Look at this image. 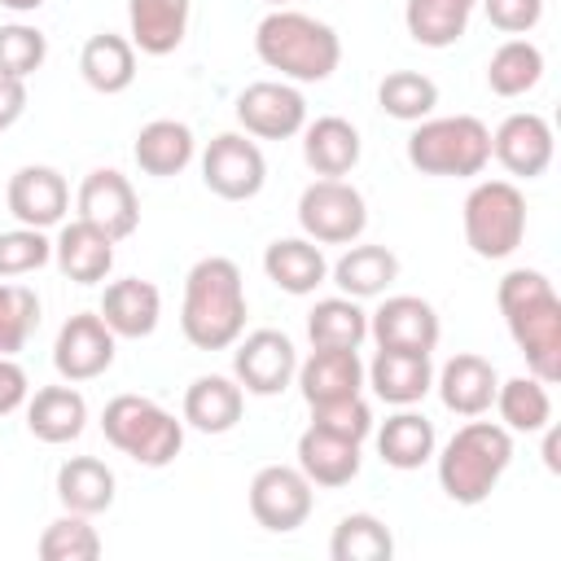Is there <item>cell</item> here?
<instances>
[{
    "mask_svg": "<svg viewBox=\"0 0 561 561\" xmlns=\"http://www.w3.org/2000/svg\"><path fill=\"white\" fill-rule=\"evenodd\" d=\"M9 215L26 228H53L70 210V184L57 167H18L4 188Z\"/></svg>",
    "mask_w": 561,
    "mask_h": 561,
    "instance_id": "e0dca14e",
    "label": "cell"
},
{
    "mask_svg": "<svg viewBox=\"0 0 561 561\" xmlns=\"http://www.w3.org/2000/svg\"><path fill=\"white\" fill-rule=\"evenodd\" d=\"M267 180L263 149L245 131H219L202 153V184L224 202H250L259 197Z\"/></svg>",
    "mask_w": 561,
    "mask_h": 561,
    "instance_id": "9c48e42d",
    "label": "cell"
},
{
    "mask_svg": "<svg viewBox=\"0 0 561 561\" xmlns=\"http://www.w3.org/2000/svg\"><path fill=\"white\" fill-rule=\"evenodd\" d=\"M408 162L421 175H482L491 162V131L473 114H447V118H421L408 136Z\"/></svg>",
    "mask_w": 561,
    "mask_h": 561,
    "instance_id": "8992f818",
    "label": "cell"
},
{
    "mask_svg": "<svg viewBox=\"0 0 561 561\" xmlns=\"http://www.w3.org/2000/svg\"><path fill=\"white\" fill-rule=\"evenodd\" d=\"M543 79V53L530 39H504L486 61V88L495 96H526Z\"/></svg>",
    "mask_w": 561,
    "mask_h": 561,
    "instance_id": "8d00e7d4",
    "label": "cell"
},
{
    "mask_svg": "<svg viewBox=\"0 0 561 561\" xmlns=\"http://www.w3.org/2000/svg\"><path fill=\"white\" fill-rule=\"evenodd\" d=\"M495 408H500V425L517 430V434H539L543 425H552V399L548 386L539 377H508L495 386Z\"/></svg>",
    "mask_w": 561,
    "mask_h": 561,
    "instance_id": "d590c367",
    "label": "cell"
},
{
    "mask_svg": "<svg viewBox=\"0 0 561 561\" xmlns=\"http://www.w3.org/2000/svg\"><path fill=\"white\" fill-rule=\"evenodd\" d=\"M298 469L307 473L311 486H346L359 473V443L307 425L298 438Z\"/></svg>",
    "mask_w": 561,
    "mask_h": 561,
    "instance_id": "83f0119b",
    "label": "cell"
},
{
    "mask_svg": "<svg viewBox=\"0 0 561 561\" xmlns=\"http://www.w3.org/2000/svg\"><path fill=\"white\" fill-rule=\"evenodd\" d=\"M79 219L101 228L110 241L131 237L136 224H140V202H136L131 180L123 171H114V167L88 171L83 184H79Z\"/></svg>",
    "mask_w": 561,
    "mask_h": 561,
    "instance_id": "5bb4252c",
    "label": "cell"
},
{
    "mask_svg": "<svg viewBox=\"0 0 561 561\" xmlns=\"http://www.w3.org/2000/svg\"><path fill=\"white\" fill-rule=\"evenodd\" d=\"M491 158H495L508 175H517V180L543 175L548 162H552V127H548V118H543V114H530V110L508 114V118L491 131Z\"/></svg>",
    "mask_w": 561,
    "mask_h": 561,
    "instance_id": "2e32d148",
    "label": "cell"
},
{
    "mask_svg": "<svg viewBox=\"0 0 561 561\" xmlns=\"http://www.w3.org/2000/svg\"><path fill=\"white\" fill-rule=\"evenodd\" d=\"M377 451L390 469H421L434 456V421H425L412 408H399L394 416H386V425L377 430Z\"/></svg>",
    "mask_w": 561,
    "mask_h": 561,
    "instance_id": "d6a6232c",
    "label": "cell"
},
{
    "mask_svg": "<svg viewBox=\"0 0 561 561\" xmlns=\"http://www.w3.org/2000/svg\"><path fill=\"white\" fill-rule=\"evenodd\" d=\"M180 329L197 351H228L245 333V280L224 254H206L184 276Z\"/></svg>",
    "mask_w": 561,
    "mask_h": 561,
    "instance_id": "7a4b0ae2",
    "label": "cell"
},
{
    "mask_svg": "<svg viewBox=\"0 0 561 561\" xmlns=\"http://www.w3.org/2000/svg\"><path fill=\"white\" fill-rule=\"evenodd\" d=\"M83 425H88V403L75 386H44L26 399V430L48 447L75 443Z\"/></svg>",
    "mask_w": 561,
    "mask_h": 561,
    "instance_id": "cb8c5ba5",
    "label": "cell"
},
{
    "mask_svg": "<svg viewBox=\"0 0 561 561\" xmlns=\"http://www.w3.org/2000/svg\"><path fill=\"white\" fill-rule=\"evenodd\" d=\"M434 386H438V399H443L447 412H456V416H482L495 403L500 377H495V364L491 359H482L473 351H460V355H451L438 368V381Z\"/></svg>",
    "mask_w": 561,
    "mask_h": 561,
    "instance_id": "ffe728a7",
    "label": "cell"
},
{
    "mask_svg": "<svg viewBox=\"0 0 561 561\" xmlns=\"http://www.w3.org/2000/svg\"><path fill=\"white\" fill-rule=\"evenodd\" d=\"M53 259H57V267H61L66 280H75V285H96V280H105L110 267H114V241H110L101 228H92L88 219H75V224H66V228L57 232Z\"/></svg>",
    "mask_w": 561,
    "mask_h": 561,
    "instance_id": "7402d4cb",
    "label": "cell"
},
{
    "mask_svg": "<svg viewBox=\"0 0 561 561\" xmlns=\"http://www.w3.org/2000/svg\"><path fill=\"white\" fill-rule=\"evenodd\" d=\"M26 114V79L0 75V131H9Z\"/></svg>",
    "mask_w": 561,
    "mask_h": 561,
    "instance_id": "7dc6e473",
    "label": "cell"
},
{
    "mask_svg": "<svg viewBox=\"0 0 561 561\" xmlns=\"http://www.w3.org/2000/svg\"><path fill=\"white\" fill-rule=\"evenodd\" d=\"M368 333H373V342L386 346V351H421V355H430V351L438 346L443 324H438V311H434L425 298H416V294H394V298H386V302L368 316Z\"/></svg>",
    "mask_w": 561,
    "mask_h": 561,
    "instance_id": "9a60e30c",
    "label": "cell"
},
{
    "mask_svg": "<svg viewBox=\"0 0 561 561\" xmlns=\"http://www.w3.org/2000/svg\"><path fill=\"white\" fill-rule=\"evenodd\" d=\"M394 276H399V259L386 245H351L333 263V285L346 298H377L394 285Z\"/></svg>",
    "mask_w": 561,
    "mask_h": 561,
    "instance_id": "1f68e13d",
    "label": "cell"
},
{
    "mask_svg": "<svg viewBox=\"0 0 561 561\" xmlns=\"http://www.w3.org/2000/svg\"><path fill=\"white\" fill-rule=\"evenodd\" d=\"M0 4H4V9H13V13H35L44 0H0Z\"/></svg>",
    "mask_w": 561,
    "mask_h": 561,
    "instance_id": "681fc988",
    "label": "cell"
},
{
    "mask_svg": "<svg viewBox=\"0 0 561 561\" xmlns=\"http://www.w3.org/2000/svg\"><path fill=\"white\" fill-rule=\"evenodd\" d=\"M114 364V333L101 311H79L53 342V368L61 381H92Z\"/></svg>",
    "mask_w": 561,
    "mask_h": 561,
    "instance_id": "4fadbf2b",
    "label": "cell"
},
{
    "mask_svg": "<svg viewBox=\"0 0 561 561\" xmlns=\"http://www.w3.org/2000/svg\"><path fill=\"white\" fill-rule=\"evenodd\" d=\"M311 482L302 469L294 465H263L250 478V517L272 530V535H289L311 517Z\"/></svg>",
    "mask_w": 561,
    "mask_h": 561,
    "instance_id": "30bf717a",
    "label": "cell"
},
{
    "mask_svg": "<svg viewBox=\"0 0 561 561\" xmlns=\"http://www.w3.org/2000/svg\"><path fill=\"white\" fill-rule=\"evenodd\" d=\"M245 412V390L232 377L206 373L184 390V421L202 434H228Z\"/></svg>",
    "mask_w": 561,
    "mask_h": 561,
    "instance_id": "f1b7e54d",
    "label": "cell"
},
{
    "mask_svg": "<svg viewBox=\"0 0 561 561\" xmlns=\"http://www.w3.org/2000/svg\"><path fill=\"white\" fill-rule=\"evenodd\" d=\"M48 259H53V241L44 237V228H26L22 224L13 232H0V280L39 272Z\"/></svg>",
    "mask_w": 561,
    "mask_h": 561,
    "instance_id": "7bdbcfd3",
    "label": "cell"
},
{
    "mask_svg": "<svg viewBox=\"0 0 561 561\" xmlns=\"http://www.w3.org/2000/svg\"><path fill=\"white\" fill-rule=\"evenodd\" d=\"M254 53L267 70H280V79L294 83H320L342 61V39L329 22L298 13V9H272L254 26Z\"/></svg>",
    "mask_w": 561,
    "mask_h": 561,
    "instance_id": "3957f363",
    "label": "cell"
},
{
    "mask_svg": "<svg viewBox=\"0 0 561 561\" xmlns=\"http://www.w3.org/2000/svg\"><path fill=\"white\" fill-rule=\"evenodd\" d=\"M193 149H197V140H193L188 123L153 118V123H145V127L136 131L131 158H136V167H140L145 175L171 180V175H180V171L193 162Z\"/></svg>",
    "mask_w": 561,
    "mask_h": 561,
    "instance_id": "4316f807",
    "label": "cell"
},
{
    "mask_svg": "<svg viewBox=\"0 0 561 561\" xmlns=\"http://www.w3.org/2000/svg\"><path fill=\"white\" fill-rule=\"evenodd\" d=\"M364 377H368V386H373V394H377L381 403L412 408V403H421V399L430 394V386H434V364H430V355H421V351H386V346H377V355H373V364L364 368Z\"/></svg>",
    "mask_w": 561,
    "mask_h": 561,
    "instance_id": "d6986e66",
    "label": "cell"
},
{
    "mask_svg": "<svg viewBox=\"0 0 561 561\" xmlns=\"http://www.w3.org/2000/svg\"><path fill=\"white\" fill-rule=\"evenodd\" d=\"M101 430L110 447H118L145 469L171 465L184 447V421H175L162 403L145 394H114L101 412Z\"/></svg>",
    "mask_w": 561,
    "mask_h": 561,
    "instance_id": "5b68a950",
    "label": "cell"
},
{
    "mask_svg": "<svg viewBox=\"0 0 561 561\" xmlns=\"http://www.w3.org/2000/svg\"><path fill=\"white\" fill-rule=\"evenodd\" d=\"M237 123L245 127V136L259 140H289L307 127V101L294 83H276V79H259L250 88L237 92Z\"/></svg>",
    "mask_w": 561,
    "mask_h": 561,
    "instance_id": "7c38bea8",
    "label": "cell"
},
{
    "mask_svg": "<svg viewBox=\"0 0 561 561\" xmlns=\"http://www.w3.org/2000/svg\"><path fill=\"white\" fill-rule=\"evenodd\" d=\"M101 535L83 513H66L44 526L39 535V561H96Z\"/></svg>",
    "mask_w": 561,
    "mask_h": 561,
    "instance_id": "ab89813d",
    "label": "cell"
},
{
    "mask_svg": "<svg viewBox=\"0 0 561 561\" xmlns=\"http://www.w3.org/2000/svg\"><path fill=\"white\" fill-rule=\"evenodd\" d=\"M232 346H237V351H232V377H237V386L250 390V394L272 399V394H280V390L294 381V373H298V351H294V342H289L280 329H254V333L237 337Z\"/></svg>",
    "mask_w": 561,
    "mask_h": 561,
    "instance_id": "8fae6325",
    "label": "cell"
},
{
    "mask_svg": "<svg viewBox=\"0 0 561 561\" xmlns=\"http://www.w3.org/2000/svg\"><path fill=\"white\" fill-rule=\"evenodd\" d=\"M359 149L364 145H359L355 123H346L337 114H324V118H316V123L302 127V158L324 180H342L346 171H355Z\"/></svg>",
    "mask_w": 561,
    "mask_h": 561,
    "instance_id": "484cf974",
    "label": "cell"
},
{
    "mask_svg": "<svg viewBox=\"0 0 561 561\" xmlns=\"http://www.w3.org/2000/svg\"><path fill=\"white\" fill-rule=\"evenodd\" d=\"M267 4H285V0H267Z\"/></svg>",
    "mask_w": 561,
    "mask_h": 561,
    "instance_id": "f907efd6",
    "label": "cell"
},
{
    "mask_svg": "<svg viewBox=\"0 0 561 561\" xmlns=\"http://www.w3.org/2000/svg\"><path fill=\"white\" fill-rule=\"evenodd\" d=\"M465 245L478 259H508L526 237V197L513 180H482L465 197Z\"/></svg>",
    "mask_w": 561,
    "mask_h": 561,
    "instance_id": "52a82bcc",
    "label": "cell"
},
{
    "mask_svg": "<svg viewBox=\"0 0 561 561\" xmlns=\"http://www.w3.org/2000/svg\"><path fill=\"white\" fill-rule=\"evenodd\" d=\"M298 390L307 399V408L316 403H333V399H351L364 386V364L359 351H342V346H311V355L298 364Z\"/></svg>",
    "mask_w": 561,
    "mask_h": 561,
    "instance_id": "ac0fdd59",
    "label": "cell"
},
{
    "mask_svg": "<svg viewBox=\"0 0 561 561\" xmlns=\"http://www.w3.org/2000/svg\"><path fill=\"white\" fill-rule=\"evenodd\" d=\"M500 316L508 324V337L526 355L530 377L543 386L561 381V298L552 280L535 267H513L495 289Z\"/></svg>",
    "mask_w": 561,
    "mask_h": 561,
    "instance_id": "6da1fadb",
    "label": "cell"
},
{
    "mask_svg": "<svg viewBox=\"0 0 561 561\" xmlns=\"http://www.w3.org/2000/svg\"><path fill=\"white\" fill-rule=\"evenodd\" d=\"M508 465H513V430L495 421H469L438 451V486L451 504L473 508L500 486Z\"/></svg>",
    "mask_w": 561,
    "mask_h": 561,
    "instance_id": "277c9868",
    "label": "cell"
},
{
    "mask_svg": "<svg viewBox=\"0 0 561 561\" xmlns=\"http://www.w3.org/2000/svg\"><path fill=\"white\" fill-rule=\"evenodd\" d=\"M44 57H48V39L39 26H26V22L0 26V75L26 79L44 66Z\"/></svg>",
    "mask_w": 561,
    "mask_h": 561,
    "instance_id": "b9f144b4",
    "label": "cell"
},
{
    "mask_svg": "<svg viewBox=\"0 0 561 561\" xmlns=\"http://www.w3.org/2000/svg\"><path fill=\"white\" fill-rule=\"evenodd\" d=\"M26 399H31V381H26L22 364L13 355H0V416L18 412Z\"/></svg>",
    "mask_w": 561,
    "mask_h": 561,
    "instance_id": "bcb514c9",
    "label": "cell"
},
{
    "mask_svg": "<svg viewBox=\"0 0 561 561\" xmlns=\"http://www.w3.org/2000/svg\"><path fill=\"white\" fill-rule=\"evenodd\" d=\"M377 105L399 123H421L438 105V83L421 70H390L377 83Z\"/></svg>",
    "mask_w": 561,
    "mask_h": 561,
    "instance_id": "f35d334b",
    "label": "cell"
},
{
    "mask_svg": "<svg viewBox=\"0 0 561 561\" xmlns=\"http://www.w3.org/2000/svg\"><path fill=\"white\" fill-rule=\"evenodd\" d=\"M557 451H561V434H557L552 425H543V465H548L552 473L561 469V456H557Z\"/></svg>",
    "mask_w": 561,
    "mask_h": 561,
    "instance_id": "c3c4849f",
    "label": "cell"
},
{
    "mask_svg": "<svg viewBox=\"0 0 561 561\" xmlns=\"http://www.w3.org/2000/svg\"><path fill=\"white\" fill-rule=\"evenodd\" d=\"M79 75H83V83L92 92H105V96L127 92L131 79H136V48H131V39H123L114 31L92 35L83 44V53H79Z\"/></svg>",
    "mask_w": 561,
    "mask_h": 561,
    "instance_id": "4dcf8cb0",
    "label": "cell"
},
{
    "mask_svg": "<svg viewBox=\"0 0 561 561\" xmlns=\"http://www.w3.org/2000/svg\"><path fill=\"white\" fill-rule=\"evenodd\" d=\"M158 316H162V294L153 280L123 276L110 280L101 294V320L110 324L114 337H149L158 329Z\"/></svg>",
    "mask_w": 561,
    "mask_h": 561,
    "instance_id": "44dd1931",
    "label": "cell"
},
{
    "mask_svg": "<svg viewBox=\"0 0 561 561\" xmlns=\"http://www.w3.org/2000/svg\"><path fill=\"white\" fill-rule=\"evenodd\" d=\"M188 9H193V0H127L131 48H140L145 57L175 53L188 31Z\"/></svg>",
    "mask_w": 561,
    "mask_h": 561,
    "instance_id": "603a6c76",
    "label": "cell"
},
{
    "mask_svg": "<svg viewBox=\"0 0 561 561\" xmlns=\"http://www.w3.org/2000/svg\"><path fill=\"white\" fill-rule=\"evenodd\" d=\"M307 337L311 346H342V351H359V342L368 337V311L359 307V298H320L307 311Z\"/></svg>",
    "mask_w": 561,
    "mask_h": 561,
    "instance_id": "e575fe53",
    "label": "cell"
},
{
    "mask_svg": "<svg viewBox=\"0 0 561 561\" xmlns=\"http://www.w3.org/2000/svg\"><path fill=\"white\" fill-rule=\"evenodd\" d=\"M114 469L96 456H70L61 469H57V500L66 513H83V517H96L114 504Z\"/></svg>",
    "mask_w": 561,
    "mask_h": 561,
    "instance_id": "f546056e",
    "label": "cell"
},
{
    "mask_svg": "<svg viewBox=\"0 0 561 561\" xmlns=\"http://www.w3.org/2000/svg\"><path fill=\"white\" fill-rule=\"evenodd\" d=\"M478 0H408L403 22L421 48H451L469 31V13Z\"/></svg>",
    "mask_w": 561,
    "mask_h": 561,
    "instance_id": "836d02e7",
    "label": "cell"
},
{
    "mask_svg": "<svg viewBox=\"0 0 561 561\" xmlns=\"http://www.w3.org/2000/svg\"><path fill=\"white\" fill-rule=\"evenodd\" d=\"M39 324V298L31 285L0 280V355H18Z\"/></svg>",
    "mask_w": 561,
    "mask_h": 561,
    "instance_id": "60d3db41",
    "label": "cell"
},
{
    "mask_svg": "<svg viewBox=\"0 0 561 561\" xmlns=\"http://www.w3.org/2000/svg\"><path fill=\"white\" fill-rule=\"evenodd\" d=\"M263 272L276 289L302 298V294H316V285H324L329 263L311 237H280L263 250Z\"/></svg>",
    "mask_w": 561,
    "mask_h": 561,
    "instance_id": "d4e9b609",
    "label": "cell"
},
{
    "mask_svg": "<svg viewBox=\"0 0 561 561\" xmlns=\"http://www.w3.org/2000/svg\"><path fill=\"white\" fill-rule=\"evenodd\" d=\"M329 557L333 561H390L394 557V535L373 513H346L333 526Z\"/></svg>",
    "mask_w": 561,
    "mask_h": 561,
    "instance_id": "74e56055",
    "label": "cell"
},
{
    "mask_svg": "<svg viewBox=\"0 0 561 561\" xmlns=\"http://www.w3.org/2000/svg\"><path fill=\"white\" fill-rule=\"evenodd\" d=\"M298 224L316 245H351L368 228L364 193L346 180H316L298 197Z\"/></svg>",
    "mask_w": 561,
    "mask_h": 561,
    "instance_id": "ba28073f",
    "label": "cell"
},
{
    "mask_svg": "<svg viewBox=\"0 0 561 561\" xmlns=\"http://www.w3.org/2000/svg\"><path fill=\"white\" fill-rule=\"evenodd\" d=\"M482 9H486V22L504 35H526L543 18V0H482Z\"/></svg>",
    "mask_w": 561,
    "mask_h": 561,
    "instance_id": "f6af8a7d",
    "label": "cell"
},
{
    "mask_svg": "<svg viewBox=\"0 0 561 561\" xmlns=\"http://www.w3.org/2000/svg\"><path fill=\"white\" fill-rule=\"evenodd\" d=\"M311 425L337 434V438H351V443H364L373 434V408L364 403V394H351V399H333V403H316L311 408Z\"/></svg>",
    "mask_w": 561,
    "mask_h": 561,
    "instance_id": "ee69618b",
    "label": "cell"
}]
</instances>
